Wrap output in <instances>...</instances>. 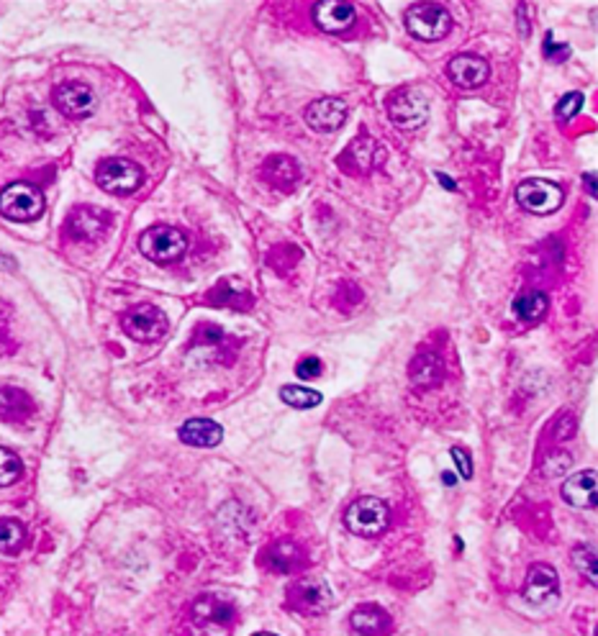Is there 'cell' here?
<instances>
[{
  "label": "cell",
  "instance_id": "cell-1",
  "mask_svg": "<svg viewBox=\"0 0 598 636\" xmlns=\"http://www.w3.org/2000/svg\"><path fill=\"white\" fill-rule=\"evenodd\" d=\"M345 524L352 534L365 536V539H375V536H381L383 531L388 529V524H391V508H388V503L381 500V498L365 495V498H357V500L347 508Z\"/></svg>",
  "mask_w": 598,
  "mask_h": 636
},
{
  "label": "cell",
  "instance_id": "cell-2",
  "mask_svg": "<svg viewBox=\"0 0 598 636\" xmlns=\"http://www.w3.org/2000/svg\"><path fill=\"white\" fill-rule=\"evenodd\" d=\"M406 29L414 39L439 41L453 29V13L439 3H418L406 11Z\"/></svg>",
  "mask_w": 598,
  "mask_h": 636
},
{
  "label": "cell",
  "instance_id": "cell-3",
  "mask_svg": "<svg viewBox=\"0 0 598 636\" xmlns=\"http://www.w3.org/2000/svg\"><path fill=\"white\" fill-rule=\"evenodd\" d=\"M385 108H388V119L403 131H414L429 119V101L417 88H399L396 93H391Z\"/></svg>",
  "mask_w": 598,
  "mask_h": 636
},
{
  "label": "cell",
  "instance_id": "cell-4",
  "mask_svg": "<svg viewBox=\"0 0 598 636\" xmlns=\"http://www.w3.org/2000/svg\"><path fill=\"white\" fill-rule=\"evenodd\" d=\"M139 249L146 260H152L157 265H170V262H178L185 254L188 236L172 226H152L139 236Z\"/></svg>",
  "mask_w": 598,
  "mask_h": 636
},
{
  "label": "cell",
  "instance_id": "cell-5",
  "mask_svg": "<svg viewBox=\"0 0 598 636\" xmlns=\"http://www.w3.org/2000/svg\"><path fill=\"white\" fill-rule=\"evenodd\" d=\"M145 180V172L136 162L124 157L106 159L98 164V172H95V182L110 195H131L134 190H139Z\"/></svg>",
  "mask_w": 598,
  "mask_h": 636
},
{
  "label": "cell",
  "instance_id": "cell-6",
  "mask_svg": "<svg viewBox=\"0 0 598 636\" xmlns=\"http://www.w3.org/2000/svg\"><path fill=\"white\" fill-rule=\"evenodd\" d=\"M0 213L11 221H34L44 213V195L31 182H13L0 193Z\"/></svg>",
  "mask_w": 598,
  "mask_h": 636
},
{
  "label": "cell",
  "instance_id": "cell-7",
  "mask_svg": "<svg viewBox=\"0 0 598 636\" xmlns=\"http://www.w3.org/2000/svg\"><path fill=\"white\" fill-rule=\"evenodd\" d=\"M516 200L524 211L534 216H550L562 206L565 193L560 185L550 182V180H524L516 188Z\"/></svg>",
  "mask_w": 598,
  "mask_h": 636
},
{
  "label": "cell",
  "instance_id": "cell-8",
  "mask_svg": "<svg viewBox=\"0 0 598 636\" xmlns=\"http://www.w3.org/2000/svg\"><path fill=\"white\" fill-rule=\"evenodd\" d=\"M121 326L131 339L149 344V341H157V339H163L167 334V316L157 305L145 303V305H136V308L127 311L121 316Z\"/></svg>",
  "mask_w": 598,
  "mask_h": 636
},
{
  "label": "cell",
  "instance_id": "cell-9",
  "mask_svg": "<svg viewBox=\"0 0 598 636\" xmlns=\"http://www.w3.org/2000/svg\"><path fill=\"white\" fill-rule=\"evenodd\" d=\"M383 159H385V149L375 139H370L367 134H363L339 155L337 164L345 172H349V175H367L375 167H381Z\"/></svg>",
  "mask_w": 598,
  "mask_h": 636
},
{
  "label": "cell",
  "instance_id": "cell-10",
  "mask_svg": "<svg viewBox=\"0 0 598 636\" xmlns=\"http://www.w3.org/2000/svg\"><path fill=\"white\" fill-rule=\"evenodd\" d=\"M110 226V216L101 208H92V206H80L70 213L65 229L67 236L75 242H98L106 236V231Z\"/></svg>",
  "mask_w": 598,
  "mask_h": 636
},
{
  "label": "cell",
  "instance_id": "cell-11",
  "mask_svg": "<svg viewBox=\"0 0 598 636\" xmlns=\"http://www.w3.org/2000/svg\"><path fill=\"white\" fill-rule=\"evenodd\" d=\"M55 106L67 119H88L95 110V93L85 83H65L55 90Z\"/></svg>",
  "mask_w": 598,
  "mask_h": 636
},
{
  "label": "cell",
  "instance_id": "cell-12",
  "mask_svg": "<svg viewBox=\"0 0 598 636\" xmlns=\"http://www.w3.org/2000/svg\"><path fill=\"white\" fill-rule=\"evenodd\" d=\"M293 608H298L301 614H327L334 603V593L324 580H298L290 587Z\"/></svg>",
  "mask_w": 598,
  "mask_h": 636
},
{
  "label": "cell",
  "instance_id": "cell-13",
  "mask_svg": "<svg viewBox=\"0 0 598 636\" xmlns=\"http://www.w3.org/2000/svg\"><path fill=\"white\" fill-rule=\"evenodd\" d=\"M447 75L457 88L472 90L480 88L488 80L490 67L488 62L478 54H457L453 57V62L447 65Z\"/></svg>",
  "mask_w": 598,
  "mask_h": 636
},
{
  "label": "cell",
  "instance_id": "cell-14",
  "mask_svg": "<svg viewBox=\"0 0 598 636\" xmlns=\"http://www.w3.org/2000/svg\"><path fill=\"white\" fill-rule=\"evenodd\" d=\"M347 121V103L339 98H319L306 108V124L319 134L339 131Z\"/></svg>",
  "mask_w": 598,
  "mask_h": 636
},
{
  "label": "cell",
  "instance_id": "cell-15",
  "mask_svg": "<svg viewBox=\"0 0 598 636\" xmlns=\"http://www.w3.org/2000/svg\"><path fill=\"white\" fill-rule=\"evenodd\" d=\"M560 590V580H558V572L555 567L537 562V565L529 567L526 572V585H524V601L532 605H542V603L552 601Z\"/></svg>",
  "mask_w": 598,
  "mask_h": 636
},
{
  "label": "cell",
  "instance_id": "cell-16",
  "mask_svg": "<svg viewBox=\"0 0 598 636\" xmlns=\"http://www.w3.org/2000/svg\"><path fill=\"white\" fill-rule=\"evenodd\" d=\"M262 562L272 572L295 575L298 570H303V565H306V552L298 547L295 542H290V539H280V542H272L270 547L262 552Z\"/></svg>",
  "mask_w": 598,
  "mask_h": 636
},
{
  "label": "cell",
  "instance_id": "cell-17",
  "mask_svg": "<svg viewBox=\"0 0 598 636\" xmlns=\"http://www.w3.org/2000/svg\"><path fill=\"white\" fill-rule=\"evenodd\" d=\"M357 18V8L352 3H337V0H324V3H316L313 8V21L321 31L329 34H339L347 31Z\"/></svg>",
  "mask_w": 598,
  "mask_h": 636
},
{
  "label": "cell",
  "instance_id": "cell-18",
  "mask_svg": "<svg viewBox=\"0 0 598 636\" xmlns=\"http://www.w3.org/2000/svg\"><path fill=\"white\" fill-rule=\"evenodd\" d=\"M562 500L573 508H594L598 503V480L594 470L576 473L562 482Z\"/></svg>",
  "mask_w": 598,
  "mask_h": 636
},
{
  "label": "cell",
  "instance_id": "cell-19",
  "mask_svg": "<svg viewBox=\"0 0 598 636\" xmlns=\"http://www.w3.org/2000/svg\"><path fill=\"white\" fill-rule=\"evenodd\" d=\"M262 177H265V182H270L272 188L293 190L295 182L301 180V164L293 157H288V155H275V157L265 159Z\"/></svg>",
  "mask_w": 598,
  "mask_h": 636
},
{
  "label": "cell",
  "instance_id": "cell-20",
  "mask_svg": "<svg viewBox=\"0 0 598 636\" xmlns=\"http://www.w3.org/2000/svg\"><path fill=\"white\" fill-rule=\"evenodd\" d=\"M409 377L417 388H435L444 377V365L435 352H418L409 365Z\"/></svg>",
  "mask_w": 598,
  "mask_h": 636
},
{
  "label": "cell",
  "instance_id": "cell-21",
  "mask_svg": "<svg viewBox=\"0 0 598 636\" xmlns=\"http://www.w3.org/2000/svg\"><path fill=\"white\" fill-rule=\"evenodd\" d=\"M224 439V428L211 419H190L180 426V442L188 446H216Z\"/></svg>",
  "mask_w": 598,
  "mask_h": 636
},
{
  "label": "cell",
  "instance_id": "cell-22",
  "mask_svg": "<svg viewBox=\"0 0 598 636\" xmlns=\"http://www.w3.org/2000/svg\"><path fill=\"white\" fill-rule=\"evenodd\" d=\"M34 413V401L19 388H0V421L19 424Z\"/></svg>",
  "mask_w": 598,
  "mask_h": 636
},
{
  "label": "cell",
  "instance_id": "cell-23",
  "mask_svg": "<svg viewBox=\"0 0 598 636\" xmlns=\"http://www.w3.org/2000/svg\"><path fill=\"white\" fill-rule=\"evenodd\" d=\"M352 629L363 636H383L391 632V616L378 605H360L352 611Z\"/></svg>",
  "mask_w": 598,
  "mask_h": 636
},
{
  "label": "cell",
  "instance_id": "cell-24",
  "mask_svg": "<svg viewBox=\"0 0 598 636\" xmlns=\"http://www.w3.org/2000/svg\"><path fill=\"white\" fill-rule=\"evenodd\" d=\"M193 614L200 623H236V611L229 603L211 598V596H203L193 605Z\"/></svg>",
  "mask_w": 598,
  "mask_h": 636
},
{
  "label": "cell",
  "instance_id": "cell-25",
  "mask_svg": "<svg viewBox=\"0 0 598 636\" xmlns=\"http://www.w3.org/2000/svg\"><path fill=\"white\" fill-rule=\"evenodd\" d=\"M547 305L550 303H547V296L542 290H524L514 298V314H516V318L532 323V321H540L547 314Z\"/></svg>",
  "mask_w": 598,
  "mask_h": 636
},
{
  "label": "cell",
  "instance_id": "cell-26",
  "mask_svg": "<svg viewBox=\"0 0 598 636\" xmlns=\"http://www.w3.org/2000/svg\"><path fill=\"white\" fill-rule=\"evenodd\" d=\"M23 539H26V529L21 526L19 521H13V518H0V552H5V554L19 552Z\"/></svg>",
  "mask_w": 598,
  "mask_h": 636
},
{
  "label": "cell",
  "instance_id": "cell-27",
  "mask_svg": "<svg viewBox=\"0 0 598 636\" xmlns=\"http://www.w3.org/2000/svg\"><path fill=\"white\" fill-rule=\"evenodd\" d=\"M280 398L293 408H316L321 403V393L311 388H298V385H283Z\"/></svg>",
  "mask_w": 598,
  "mask_h": 636
},
{
  "label": "cell",
  "instance_id": "cell-28",
  "mask_svg": "<svg viewBox=\"0 0 598 636\" xmlns=\"http://www.w3.org/2000/svg\"><path fill=\"white\" fill-rule=\"evenodd\" d=\"M21 475H23V464H21L19 457L0 446V488L13 485Z\"/></svg>",
  "mask_w": 598,
  "mask_h": 636
},
{
  "label": "cell",
  "instance_id": "cell-29",
  "mask_svg": "<svg viewBox=\"0 0 598 636\" xmlns=\"http://www.w3.org/2000/svg\"><path fill=\"white\" fill-rule=\"evenodd\" d=\"M573 565L591 585H596V552L591 547H578L573 552Z\"/></svg>",
  "mask_w": 598,
  "mask_h": 636
},
{
  "label": "cell",
  "instance_id": "cell-30",
  "mask_svg": "<svg viewBox=\"0 0 598 636\" xmlns=\"http://www.w3.org/2000/svg\"><path fill=\"white\" fill-rule=\"evenodd\" d=\"M211 301L221 303V305L247 308V305L252 303V298H250V290H247V287H242V290H224V287L218 285L216 290H214V296H211Z\"/></svg>",
  "mask_w": 598,
  "mask_h": 636
},
{
  "label": "cell",
  "instance_id": "cell-31",
  "mask_svg": "<svg viewBox=\"0 0 598 636\" xmlns=\"http://www.w3.org/2000/svg\"><path fill=\"white\" fill-rule=\"evenodd\" d=\"M583 106H585L583 93H567V95H562L560 103L555 108V116H558L560 121H570L573 116H578L580 110H583Z\"/></svg>",
  "mask_w": 598,
  "mask_h": 636
},
{
  "label": "cell",
  "instance_id": "cell-32",
  "mask_svg": "<svg viewBox=\"0 0 598 636\" xmlns=\"http://www.w3.org/2000/svg\"><path fill=\"white\" fill-rule=\"evenodd\" d=\"M567 467H570V457L565 452H550L542 462V473L547 477L562 475V473H567Z\"/></svg>",
  "mask_w": 598,
  "mask_h": 636
},
{
  "label": "cell",
  "instance_id": "cell-33",
  "mask_svg": "<svg viewBox=\"0 0 598 636\" xmlns=\"http://www.w3.org/2000/svg\"><path fill=\"white\" fill-rule=\"evenodd\" d=\"M295 375H298L301 380H313V377H319V375H321V359H316V357H303V359L295 365Z\"/></svg>",
  "mask_w": 598,
  "mask_h": 636
},
{
  "label": "cell",
  "instance_id": "cell-34",
  "mask_svg": "<svg viewBox=\"0 0 598 636\" xmlns=\"http://www.w3.org/2000/svg\"><path fill=\"white\" fill-rule=\"evenodd\" d=\"M453 460H454V464L460 467V475L465 477V480H470L472 477L470 455H468L465 449H460V446H453Z\"/></svg>",
  "mask_w": 598,
  "mask_h": 636
},
{
  "label": "cell",
  "instance_id": "cell-35",
  "mask_svg": "<svg viewBox=\"0 0 598 636\" xmlns=\"http://www.w3.org/2000/svg\"><path fill=\"white\" fill-rule=\"evenodd\" d=\"M13 349V344H11V336H8V329H5V323L0 321V354H8Z\"/></svg>",
  "mask_w": 598,
  "mask_h": 636
},
{
  "label": "cell",
  "instance_id": "cell-36",
  "mask_svg": "<svg viewBox=\"0 0 598 636\" xmlns=\"http://www.w3.org/2000/svg\"><path fill=\"white\" fill-rule=\"evenodd\" d=\"M583 182H585L588 193L596 195V175H594V172H585V175H583Z\"/></svg>",
  "mask_w": 598,
  "mask_h": 636
},
{
  "label": "cell",
  "instance_id": "cell-37",
  "mask_svg": "<svg viewBox=\"0 0 598 636\" xmlns=\"http://www.w3.org/2000/svg\"><path fill=\"white\" fill-rule=\"evenodd\" d=\"M254 636H275V634H268V632H259V634H254Z\"/></svg>",
  "mask_w": 598,
  "mask_h": 636
}]
</instances>
